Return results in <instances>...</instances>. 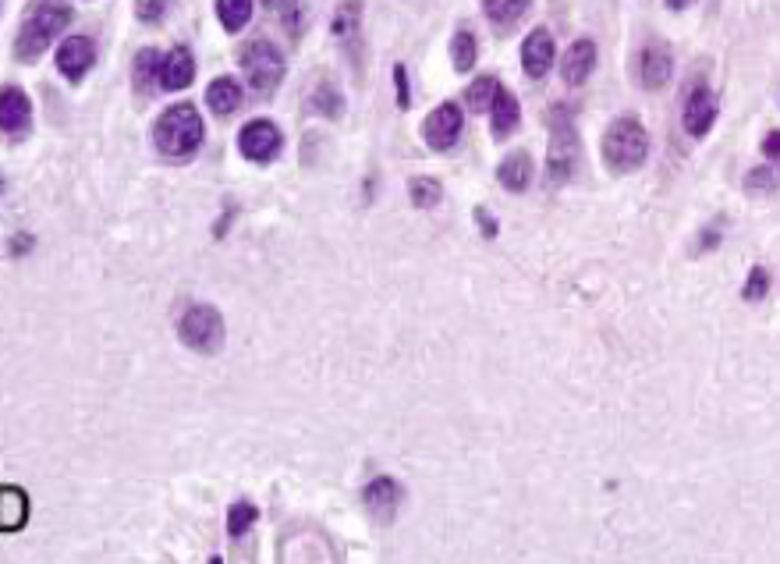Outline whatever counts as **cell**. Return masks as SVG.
Returning <instances> with one entry per match:
<instances>
[{
  "label": "cell",
  "instance_id": "37",
  "mask_svg": "<svg viewBox=\"0 0 780 564\" xmlns=\"http://www.w3.org/2000/svg\"><path fill=\"white\" fill-rule=\"evenodd\" d=\"M717 242H720V228H717V224H713V228L706 231V235H702V242L695 245V252H710V249H717Z\"/></svg>",
  "mask_w": 780,
  "mask_h": 564
},
{
  "label": "cell",
  "instance_id": "36",
  "mask_svg": "<svg viewBox=\"0 0 780 564\" xmlns=\"http://www.w3.org/2000/svg\"><path fill=\"white\" fill-rule=\"evenodd\" d=\"M476 220H479V228H483V235H486V238L497 235V220L490 217V210H483V206H479V210H476Z\"/></svg>",
  "mask_w": 780,
  "mask_h": 564
},
{
  "label": "cell",
  "instance_id": "21",
  "mask_svg": "<svg viewBox=\"0 0 780 564\" xmlns=\"http://www.w3.org/2000/svg\"><path fill=\"white\" fill-rule=\"evenodd\" d=\"M359 25H362V0H341L337 11H334V22H330L334 40L351 43L355 36H359Z\"/></svg>",
  "mask_w": 780,
  "mask_h": 564
},
{
  "label": "cell",
  "instance_id": "17",
  "mask_svg": "<svg viewBox=\"0 0 780 564\" xmlns=\"http://www.w3.org/2000/svg\"><path fill=\"white\" fill-rule=\"evenodd\" d=\"M497 181L507 188V192H525V188L532 185V157L529 153H525V149L507 153L497 167Z\"/></svg>",
  "mask_w": 780,
  "mask_h": 564
},
{
  "label": "cell",
  "instance_id": "35",
  "mask_svg": "<svg viewBox=\"0 0 780 564\" xmlns=\"http://www.w3.org/2000/svg\"><path fill=\"white\" fill-rule=\"evenodd\" d=\"M763 153H766V160H773V164L780 167V132H770L763 139Z\"/></svg>",
  "mask_w": 780,
  "mask_h": 564
},
{
  "label": "cell",
  "instance_id": "26",
  "mask_svg": "<svg viewBox=\"0 0 780 564\" xmlns=\"http://www.w3.org/2000/svg\"><path fill=\"white\" fill-rule=\"evenodd\" d=\"M156 50L146 47L139 50V57H135V86H139V93H149V89L156 86V79H160V64L164 61H156Z\"/></svg>",
  "mask_w": 780,
  "mask_h": 564
},
{
  "label": "cell",
  "instance_id": "19",
  "mask_svg": "<svg viewBox=\"0 0 780 564\" xmlns=\"http://www.w3.org/2000/svg\"><path fill=\"white\" fill-rule=\"evenodd\" d=\"M0 501H4V522H0V533L11 536L18 533L29 518V497H25L22 486H0Z\"/></svg>",
  "mask_w": 780,
  "mask_h": 564
},
{
  "label": "cell",
  "instance_id": "38",
  "mask_svg": "<svg viewBox=\"0 0 780 564\" xmlns=\"http://www.w3.org/2000/svg\"><path fill=\"white\" fill-rule=\"evenodd\" d=\"M695 0H667V8L671 11H685V8H692Z\"/></svg>",
  "mask_w": 780,
  "mask_h": 564
},
{
  "label": "cell",
  "instance_id": "7",
  "mask_svg": "<svg viewBox=\"0 0 780 564\" xmlns=\"http://www.w3.org/2000/svg\"><path fill=\"white\" fill-rule=\"evenodd\" d=\"M281 146H284L281 128L263 118L249 121V125L242 128V135H238V153H242L245 160H252V164H270V160H277Z\"/></svg>",
  "mask_w": 780,
  "mask_h": 564
},
{
  "label": "cell",
  "instance_id": "10",
  "mask_svg": "<svg viewBox=\"0 0 780 564\" xmlns=\"http://www.w3.org/2000/svg\"><path fill=\"white\" fill-rule=\"evenodd\" d=\"M717 110H720L717 93L706 86H695L685 100V132L692 139H702L713 128V121H717Z\"/></svg>",
  "mask_w": 780,
  "mask_h": 564
},
{
  "label": "cell",
  "instance_id": "12",
  "mask_svg": "<svg viewBox=\"0 0 780 564\" xmlns=\"http://www.w3.org/2000/svg\"><path fill=\"white\" fill-rule=\"evenodd\" d=\"M554 36H550V29H532L529 32V40H525L522 47V68L529 79H543L546 71L554 68Z\"/></svg>",
  "mask_w": 780,
  "mask_h": 564
},
{
  "label": "cell",
  "instance_id": "25",
  "mask_svg": "<svg viewBox=\"0 0 780 564\" xmlns=\"http://www.w3.org/2000/svg\"><path fill=\"white\" fill-rule=\"evenodd\" d=\"M259 518V508L252 501H234L231 508H227V536L231 540H238V536H245L256 525Z\"/></svg>",
  "mask_w": 780,
  "mask_h": 564
},
{
  "label": "cell",
  "instance_id": "30",
  "mask_svg": "<svg viewBox=\"0 0 780 564\" xmlns=\"http://www.w3.org/2000/svg\"><path fill=\"white\" fill-rule=\"evenodd\" d=\"M766 291H770V274H766L763 267H752L749 281H745V288H741V298H745V302H759Z\"/></svg>",
  "mask_w": 780,
  "mask_h": 564
},
{
  "label": "cell",
  "instance_id": "31",
  "mask_svg": "<svg viewBox=\"0 0 780 564\" xmlns=\"http://www.w3.org/2000/svg\"><path fill=\"white\" fill-rule=\"evenodd\" d=\"M135 15L139 22H160L167 15V0H135Z\"/></svg>",
  "mask_w": 780,
  "mask_h": 564
},
{
  "label": "cell",
  "instance_id": "4",
  "mask_svg": "<svg viewBox=\"0 0 780 564\" xmlns=\"http://www.w3.org/2000/svg\"><path fill=\"white\" fill-rule=\"evenodd\" d=\"M578 157H582V142H578L575 121H571L568 107L550 110V153H546V181L550 185H564L575 174Z\"/></svg>",
  "mask_w": 780,
  "mask_h": 564
},
{
  "label": "cell",
  "instance_id": "22",
  "mask_svg": "<svg viewBox=\"0 0 780 564\" xmlns=\"http://www.w3.org/2000/svg\"><path fill=\"white\" fill-rule=\"evenodd\" d=\"M532 8V0H483V11L497 29H511L525 11Z\"/></svg>",
  "mask_w": 780,
  "mask_h": 564
},
{
  "label": "cell",
  "instance_id": "28",
  "mask_svg": "<svg viewBox=\"0 0 780 564\" xmlns=\"http://www.w3.org/2000/svg\"><path fill=\"white\" fill-rule=\"evenodd\" d=\"M312 110H316V114H323V118H341V114H344V96L341 93H337V89L334 86H327V82H323V86H316V93H312Z\"/></svg>",
  "mask_w": 780,
  "mask_h": 564
},
{
  "label": "cell",
  "instance_id": "9",
  "mask_svg": "<svg viewBox=\"0 0 780 564\" xmlns=\"http://www.w3.org/2000/svg\"><path fill=\"white\" fill-rule=\"evenodd\" d=\"M57 71H61L68 82H82L86 71L96 64V47L89 36H68V40L57 47Z\"/></svg>",
  "mask_w": 780,
  "mask_h": 564
},
{
  "label": "cell",
  "instance_id": "18",
  "mask_svg": "<svg viewBox=\"0 0 780 564\" xmlns=\"http://www.w3.org/2000/svg\"><path fill=\"white\" fill-rule=\"evenodd\" d=\"M206 103H210V110L217 118H227V114H234V110L242 107V86H238L231 75H220V79H213L210 89H206Z\"/></svg>",
  "mask_w": 780,
  "mask_h": 564
},
{
  "label": "cell",
  "instance_id": "33",
  "mask_svg": "<svg viewBox=\"0 0 780 564\" xmlns=\"http://www.w3.org/2000/svg\"><path fill=\"white\" fill-rule=\"evenodd\" d=\"M394 82H398V107L408 110L412 96H408V71H405V64H398V68H394Z\"/></svg>",
  "mask_w": 780,
  "mask_h": 564
},
{
  "label": "cell",
  "instance_id": "13",
  "mask_svg": "<svg viewBox=\"0 0 780 564\" xmlns=\"http://www.w3.org/2000/svg\"><path fill=\"white\" fill-rule=\"evenodd\" d=\"M401 497H405V490H401L398 479H390V476H376L373 483L362 490V504H366L369 511H373L376 518H390L394 511H398Z\"/></svg>",
  "mask_w": 780,
  "mask_h": 564
},
{
  "label": "cell",
  "instance_id": "15",
  "mask_svg": "<svg viewBox=\"0 0 780 564\" xmlns=\"http://www.w3.org/2000/svg\"><path fill=\"white\" fill-rule=\"evenodd\" d=\"M195 79V61L192 54H188L185 47H174L171 54L164 57V64H160V89H167V93H181V89H188Z\"/></svg>",
  "mask_w": 780,
  "mask_h": 564
},
{
  "label": "cell",
  "instance_id": "32",
  "mask_svg": "<svg viewBox=\"0 0 780 564\" xmlns=\"http://www.w3.org/2000/svg\"><path fill=\"white\" fill-rule=\"evenodd\" d=\"M773 185H777V178L766 167H752V174L745 178V188H759V192H770Z\"/></svg>",
  "mask_w": 780,
  "mask_h": 564
},
{
  "label": "cell",
  "instance_id": "8",
  "mask_svg": "<svg viewBox=\"0 0 780 564\" xmlns=\"http://www.w3.org/2000/svg\"><path fill=\"white\" fill-rule=\"evenodd\" d=\"M461 128H465V114L458 103H440L426 121H422V139L433 149H451L458 142Z\"/></svg>",
  "mask_w": 780,
  "mask_h": 564
},
{
  "label": "cell",
  "instance_id": "11",
  "mask_svg": "<svg viewBox=\"0 0 780 564\" xmlns=\"http://www.w3.org/2000/svg\"><path fill=\"white\" fill-rule=\"evenodd\" d=\"M29 121H32L29 96L18 86H4V93H0V128H4V135L8 139H22L29 132Z\"/></svg>",
  "mask_w": 780,
  "mask_h": 564
},
{
  "label": "cell",
  "instance_id": "24",
  "mask_svg": "<svg viewBox=\"0 0 780 564\" xmlns=\"http://www.w3.org/2000/svg\"><path fill=\"white\" fill-rule=\"evenodd\" d=\"M451 57H454V68H458V71H472V68H476L479 43H476V36H472V29H458V32H454Z\"/></svg>",
  "mask_w": 780,
  "mask_h": 564
},
{
  "label": "cell",
  "instance_id": "6",
  "mask_svg": "<svg viewBox=\"0 0 780 564\" xmlns=\"http://www.w3.org/2000/svg\"><path fill=\"white\" fill-rule=\"evenodd\" d=\"M238 68H242L245 82H249L256 93H266V89H277L284 79V57L281 50L273 47L270 40H252L242 47L238 54Z\"/></svg>",
  "mask_w": 780,
  "mask_h": 564
},
{
  "label": "cell",
  "instance_id": "3",
  "mask_svg": "<svg viewBox=\"0 0 780 564\" xmlns=\"http://www.w3.org/2000/svg\"><path fill=\"white\" fill-rule=\"evenodd\" d=\"M649 157V132L642 128L639 118H617L603 135V160L610 171L628 174L642 167Z\"/></svg>",
  "mask_w": 780,
  "mask_h": 564
},
{
  "label": "cell",
  "instance_id": "16",
  "mask_svg": "<svg viewBox=\"0 0 780 564\" xmlns=\"http://www.w3.org/2000/svg\"><path fill=\"white\" fill-rule=\"evenodd\" d=\"M593 68H596V43L593 40L571 43L568 54H564V61H561L564 82H568V86H582V82L593 75Z\"/></svg>",
  "mask_w": 780,
  "mask_h": 564
},
{
  "label": "cell",
  "instance_id": "14",
  "mask_svg": "<svg viewBox=\"0 0 780 564\" xmlns=\"http://www.w3.org/2000/svg\"><path fill=\"white\" fill-rule=\"evenodd\" d=\"M639 71H642V86H646V89H663L667 82H671V71H674L671 50L663 47V43H649V47L642 50Z\"/></svg>",
  "mask_w": 780,
  "mask_h": 564
},
{
  "label": "cell",
  "instance_id": "29",
  "mask_svg": "<svg viewBox=\"0 0 780 564\" xmlns=\"http://www.w3.org/2000/svg\"><path fill=\"white\" fill-rule=\"evenodd\" d=\"M408 196H412V206H419V210H429V206L440 203L444 188H440V181H433V178H412V181H408Z\"/></svg>",
  "mask_w": 780,
  "mask_h": 564
},
{
  "label": "cell",
  "instance_id": "1",
  "mask_svg": "<svg viewBox=\"0 0 780 564\" xmlns=\"http://www.w3.org/2000/svg\"><path fill=\"white\" fill-rule=\"evenodd\" d=\"M68 25H71V8L64 0H39L15 36V57L32 64Z\"/></svg>",
  "mask_w": 780,
  "mask_h": 564
},
{
  "label": "cell",
  "instance_id": "2",
  "mask_svg": "<svg viewBox=\"0 0 780 564\" xmlns=\"http://www.w3.org/2000/svg\"><path fill=\"white\" fill-rule=\"evenodd\" d=\"M203 135H206L203 118H199V110H195L192 103H174V107H167L153 128L156 146L164 149L167 157H192V153H199Z\"/></svg>",
  "mask_w": 780,
  "mask_h": 564
},
{
  "label": "cell",
  "instance_id": "34",
  "mask_svg": "<svg viewBox=\"0 0 780 564\" xmlns=\"http://www.w3.org/2000/svg\"><path fill=\"white\" fill-rule=\"evenodd\" d=\"M32 245H36V238H32L29 231H18V235L11 238V245H8V249H11V256H25V252H29Z\"/></svg>",
  "mask_w": 780,
  "mask_h": 564
},
{
  "label": "cell",
  "instance_id": "20",
  "mask_svg": "<svg viewBox=\"0 0 780 564\" xmlns=\"http://www.w3.org/2000/svg\"><path fill=\"white\" fill-rule=\"evenodd\" d=\"M493 125H490V132H493V139H507V135L515 132L518 128V121H522V110H518V100L507 89H500L497 93V100H493Z\"/></svg>",
  "mask_w": 780,
  "mask_h": 564
},
{
  "label": "cell",
  "instance_id": "5",
  "mask_svg": "<svg viewBox=\"0 0 780 564\" xmlns=\"http://www.w3.org/2000/svg\"><path fill=\"white\" fill-rule=\"evenodd\" d=\"M178 334L192 352L217 355L224 348V316L213 306H188L178 320Z\"/></svg>",
  "mask_w": 780,
  "mask_h": 564
},
{
  "label": "cell",
  "instance_id": "23",
  "mask_svg": "<svg viewBox=\"0 0 780 564\" xmlns=\"http://www.w3.org/2000/svg\"><path fill=\"white\" fill-rule=\"evenodd\" d=\"M217 18L227 32H242L252 18V0H217Z\"/></svg>",
  "mask_w": 780,
  "mask_h": 564
},
{
  "label": "cell",
  "instance_id": "39",
  "mask_svg": "<svg viewBox=\"0 0 780 564\" xmlns=\"http://www.w3.org/2000/svg\"><path fill=\"white\" fill-rule=\"evenodd\" d=\"M263 4H266V8H281L284 0H263Z\"/></svg>",
  "mask_w": 780,
  "mask_h": 564
},
{
  "label": "cell",
  "instance_id": "27",
  "mask_svg": "<svg viewBox=\"0 0 780 564\" xmlns=\"http://www.w3.org/2000/svg\"><path fill=\"white\" fill-rule=\"evenodd\" d=\"M497 93H500V82L493 79V75H479V79L472 82V86H468V110L483 114L486 107H493Z\"/></svg>",
  "mask_w": 780,
  "mask_h": 564
}]
</instances>
